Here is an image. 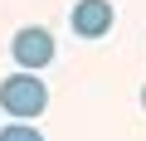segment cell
<instances>
[{
    "mask_svg": "<svg viewBox=\"0 0 146 141\" xmlns=\"http://www.w3.org/2000/svg\"><path fill=\"white\" fill-rule=\"evenodd\" d=\"M10 54H15V63H20V68L39 73V68H49V63H54V34H49L44 24H25V29L10 39Z\"/></svg>",
    "mask_w": 146,
    "mask_h": 141,
    "instance_id": "2",
    "label": "cell"
},
{
    "mask_svg": "<svg viewBox=\"0 0 146 141\" xmlns=\"http://www.w3.org/2000/svg\"><path fill=\"white\" fill-rule=\"evenodd\" d=\"M141 107H146V88H141Z\"/></svg>",
    "mask_w": 146,
    "mask_h": 141,
    "instance_id": "5",
    "label": "cell"
},
{
    "mask_svg": "<svg viewBox=\"0 0 146 141\" xmlns=\"http://www.w3.org/2000/svg\"><path fill=\"white\" fill-rule=\"evenodd\" d=\"M117 10H112V0H73V10H68V24L78 39H102L112 29Z\"/></svg>",
    "mask_w": 146,
    "mask_h": 141,
    "instance_id": "3",
    "label": "cell"
},
{
    "mask_svg": "<svg viewBox=\"0 0 146 141\" xmlns=\"http://www.w3.org/2000/svg\"><path fill=\"white\" fill-rule=\"evenodd\" d=\"M0 107H5L10 117H20V122L39 117V112L49 107V88H44V78L29 73V68H20V73H10V78H0Z\"/></svg>",
    "mask_w": 146,
    "mask_h": 141,
    "instance_id": "1",
    "label": "cell"
},
{
    "mask_svg": "<svg viewBox=\"0 0 146 141\" xmlns=\"http://www.w3.org/2000/svg\"><path fill=\"white\" fill-rule=\"evenodd\" d=\"M0 141H44V136L29 122H10V126H0Z\"/></svg>",
    "mask_w": 146,
    "mask_h": 141,
    "instance_id": "4",
    "label": "cell"
}]
</instances>
